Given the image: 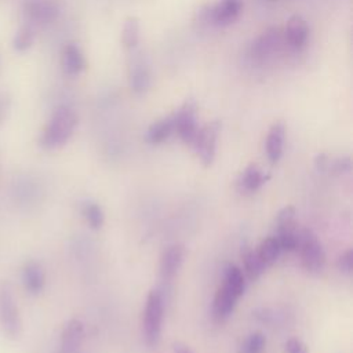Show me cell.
Here are the masks:
<instances>
[{"label":"cell","instance_id":"12","mask_svg":"<svg viewBox=\"0 0 353 353\" xmlns=\"http://www.w3.org/2000/svg\"><path fill=\"white\" fill-rule=\"evenodd\" d=\"M281 44V34L277 28H269L265 30L251 46L250 55L252 59L263 61L270 54L279 50Z\"/></svg>","mask_w":353,"mask_h":353},{"label":"cell","instance_id":"21","mask_svg":"<svg viewBox=\"0 0 353 353\" xmlns=\"http://www.w3.org/2000/svg\"><path fill=\"white\" fill-rule=\"evenodd\" d=\"M316 168L321 172H332V174H343L352 170L350 157H338L331 159L327 154H319L314 160Z\"/></svg>","mask_w":353,"mask_h":353},{"label":"cell","instance_id":"28","mask_svg":"<svg viewBox=\"0 0 353 353\" xmlns=\"http://www.w3.org/2000/svg\"><path fill=\"white\" fill-rule=\"evenodd\" d=\"M295 208L292 205H287L281 208L276 216V229L277 233L295 230Z\"/></svg>","mask_w":353,"mask_h":353},{"label":"cell","instance_id":"24","mask_svg":"<svg viewBox=\"0 0 353 353\" xmlns=\"http://www.w3.org/2000/svg\"><path fill=\"white\" fill-rule=\"evenodd\" d=\"M281 250H280V245H279V241H277V237H268L265 239L259 247H258V251L256 254L259 255L261 261L269 266L272 263H274L280 255Z\"/></svg>","mask_w":353,"mask_h":353},{"label":"cell","instance_id":"22","mask_svg":"<svg viewBox=\"0 0 353 353\" xmlns=\"http://www.w3.org/2000/svg\"><path fill=\"white\" fill-rule=\"evenodd\" d=\"M222 285L225 288H228L233 295L240 298L245 288V281H244L241 269L237 268L236 265H228L223 272V284Z\"/></svg>","mask_w":353,"mask_h":353},{"label":"cell","instance_id":"9","mask_svg":"<svg viewBox=\"0 0 353 353\" xmlns=\"http://www.w3.org/2000/svg\"><path fill=\"white\" fill-rule=\"evenodd\" d=\"M23 14L33 26L47 25L59 17L61 4L58 0H25Z\"/></svg>","mask_w":353,"mask_h":353},{"label":"cell","instance_id":"4","mask_svg":"<svg viewBox=\"0 0 353 353\" xmlns=\"http://www.w3.org/2000/svg\"><path fill=\"white\" fill-rule=\"evenodd\" d=\"M301 255V262L309 273H320L325 266V252L317 239V236L309 230L303 229L298 233V248Z\"/></svg>","mask_w":353,"mask_h":353},{"label":"cell","instance_id":"30","mask_svg":"<svg viewBox=\"0 0 353 353\" xmlns=\"http://www.w3.org/2000/svg\"><path fill=\"white\" fill-rule=\"evenodd\" d=\"M266 339L263 336V334L261 332H254L252 335H250V338L245 341L244 345V353H261L262 349L265 347Z\"/></svg>","mask_w":353,"mask_h":353},{"label":"cell","instance_id":"1","mask_svg":"<svg viewBox=\"0 0 353 353\" xmlns=\"http://www.w3.org/2000/svg\"><path fill=\"white\" fill-rule=\"evenodd\" d=\"M77 125V116L69 106L55 108L40 135V146L47 150L62 148L73 135Z\"/></svg>","mask_w":353,"mask_h":353},{"label":"cell","instance_id":"20","mask_svg":"<svg viewBox=\"0 0 353 353\" xmlns=\"http://www.w3.org/2000/svg\"><path fill=\"white\" fill-rule=\"evenodd\" d=\"M174 134L172 117H163L152 123L146 131V141L149 143H161L167 141Z\"/></svg>","mask_w":353,"mask_h":353},{"label":"cell","instance_id":"17","mask_svg":"<svg viewBox=\"0 0 353 353\" xmlns=\"http://www.w3.org/2000/svg\"><path fill=\"white\" fill-rule=\"evenodd\" d=\"M237 299L239 298L236 295H233L228 288H225L222 285L214 296V302H212V316H214V319L218 320V321L226 320L232 314V312L234 310Z\"/></svg>","mask_w":353,"mask_h":353},{"label":"cell","instance_id":"27","mask_svg":"<svg viewBox=\"0 0 353 353\" xmlns=\"http://www.w3.org/2000/svg\"><path fill=\"white\" fill-rule=\"evenodd\" d=\"M81 214L92 229H99L103 225L105 215L101 205H98L97 203H92V201L84 203L81 207Z\"/></svg>","mask_w":353,"mask_h":353},{"label":"cell","instance_id":"19","mask_svg":"<svg viewBox=\"0 0 353 353\" xmlns=\"http://www.w3.org/2000/svg\"><path fill=\"white\" fill-rule=\"evenodd\" d=\"M268 176L262 172V170L256 164H250L240 175L239 189L245 193H251L258 190L265 182Z\"/></svg>","mask_w":353,"mask_h":353},{"label":"cell","instance_id":"8","mask_svg":"<svg viewBox=\"0 0 353 353\" xmlns=\"http://www.w3.org/2000/svg\"><path fill=\"white\" fill-rule=\"evenodd\" d=\"M197 105L193 99L185 101V103L171 116L174 121V132L188 145H192L199 131L197 125Z\"/></svg>","mask_w":353,"mask_h":353},{"label":"cell","instance_id":"33","mask_svg":"<svg viewBox=\"0 0 353 353\" xmlns=\"http://www.w3.org/2000/svg\"><path fill=\"white\" fill-rule=\"evenodd\" d=\"M8 108H10L8 97L4 95V94H0V124L4 121L6 114L8 112Z\"/></svg>","mask_w":353,"mask_h":353},{"label":"cell","instance_id":"2","mask_svg":"<svg viewBox=\"0 0 353 353\" xmlns=\"http://www.w3.org/2000/svg\"><path fill=\"white\" fill-rule=\"evenodd\" d=\"M0 330L8 339H17L22 332L18 301L8 281L0 283Z\"/></svg>","mask_w":353,"mask_h":353},{"label":"cell","instance_id":"13","mask_svg":"<svg viewBox=\"0 0 353 353\" xmlns=\"http://www.w3.org/2000/svg\"><path fill=\"white\" fill-rule=\"evenodd\" d=\"M185 258V248L181 244L167 247L160 258V276L164 281H171L181 269Z\"/></svg>","mask_w":353,"mask_h":353},{"label":"cell","instance_id":"6","mask_svg":"<svg viewBox=\"0 0 353 353\" xmlns=\"http://www.w3.org/2000/svg\"><path fill=\"white\" fill-rule=\"evenodd\" d=\"M40 185L29 175H18L10 183V199L21 210H29L40 200Z\"/></svg>","mask_w":353,"mask_h":353},{"label":"cell","instance_id":"7","mask_svg":"<svg viewBox=\"0 0 353 353\" xmlns=\"http://www.w3.org/2000/svg\"><path fill=\"white\" fill-rule=\"evenodd\" d=\"M219 128H221L219 121H211V123L205 124L204 127L199 128L196 138L193 139V142L190 145V146H193L197 157L205 167L211 165L215 159L216 139H218Z\"/></svg>","mask_w":353,"mask_h":353},{"label":"cell","instance_id":"31","mask_svg":"<svg viewBox=\"0 0 353 353\" xmlns=\"http://www.w3.org/2000/svg\"><path fill=\"white\" fill-rule=\"evenodd\" d=\"M339 272H342L343 274H352L353 273V250H347L346 252H343L336 263Z\"/></svg>","mask_w":353,"mask_h":353},{"label":"cell","instance_id":"14","mask_svg":"<svg viewBox=\"0 0 353 353\" xmlns=\"http://www.w3.org/2000/svg\"><path fill=\"white\" fill-rule=\"evenodd\" d=\"M309 37V26L301 15L288 18L284 29V41L291 50H301Z\"/></svg>","mask_w":353,"mask_h":353},{"label":"cell","instance_id":"34","mask_svg":"<svg viewBox=\"0 0 353 353\" xmlns=\"http://www.w3.org/2000/svg\"><path fill=\"white\" fill-rule=\"evenodd\" d=\"M172 352H174V353H193L185 343H181V342L174 343Z\"/></svg>","mask_w":353,"mask_h":353},{"label":"cell","instance_id":"25","mask_svg":"<svg viewBox=\"0 0 353 353\" xmlns=\"http://www.w3.org/2000/svg\"><path fill=\"white\" fill-rule=\"evenodd\" d=\"M243 263H244V270L251 280H256L266 269V265L261 261L259 255L256 251L248 250L243 254Z\"/></svg>","mask_w":353,"mask_h":353},{"label":"cell","instance_id":"16","mask_svg":"<svg viewBox=\"0 0 353 353\" xmlns=\"http://www.w3.org/2000/svg\"><path fill=\"white\" fill-rule=\"evenodd\" d=\"M61 65L63 73L68 76H77L84 70L85 59L76 44L68 43L63 46L61 54Z\"/></svg>","mask_w":353,"mask_h":353},{"label":"cell","instance_id":"32","mask_svg":"<svg viewBox=\"0 0 353 353\" xmlns=\"http://www.w3.org/2000/svg\"><path fill=\"white\" fill-rule=\"evenodd\" d=\"M285 353H307V347L302 341L291 338L285 342Z\"/></svg>","mask_w":353,"mask_h":353},{"label":"cell","instance_id":"11","mask_svg":"<svg viewBox=\"0 0 353 353\" xmlns=\"http://www.w3.org/2000/svg\"><path fill=\"white\" fill-rule=\"evenodd\" d=\"M128 84L131 91L135 94L145 92L150 85V70L139 54H135L130 59Z\"/></svg>","mask_w":353,"mask_h":353},{"label":"cell","instance_id":"18","mask_svg":"<svg viewBox=\"0 0 353 353\" xmlns=\"http://www.w3.org/2000/svg\"><path fill=\"white\" fill-rule=\"evenodd\" d=\"M285 128L283 123H274L266 137V154L272 163H277L283 154Z\"/></svg>","mask_w":353,"mask_h":353},{"label":"cell","instance_id":"29","mask_svg":"<svg viewBox=\"0 0 353 353\" xmlns=\"http://www.w3.org/2000/svg\"><path fill=\"white\" fill-rule=\"evenodd\" d=\"M276 237H277V241H279V245H280L281 251H287V252L296 251V248H298V233H295V230L277 233Z\"/></svg>","mask_w":353,"mask_h":353},{"label":"cell","instance_id":"23","mask_svg":"<svg viewBox=\"0 0 353 353\" xmlns=\"http://www.w3.org/2000/svg\"><path fill=\"white\" fill-rule=\"evenodd\" d=\"M139 41V21L137 17H127L121 29V43L125 48L134 50Z\"/></svg>","mask_w":353,"mask_h":353},{"label":"cell","instance_id":"10","mask_svg":"<svg viewBox=\"0 0 353 353\" xmlns=\"http://www.w3.org/2000/svg\"><path fill=\"white\" fill-rule=\"evenodd\" d=\"M84 338H85L84 324L79 319L69 320L61 331L58 353H80Z\"/></svg>","mask_w":353,"mask_h":353},{"label":"cell","instance_id":"5","mask_svg":"<svg viewBox=\"0 0 353 353\" xmlns=\"http://www.w3.org/2000/svg\"><path fill=\"white\" fill-rule=\"evenodd\" d=\"M243 10V0H218L214 4H205L199 11V18L203 22L226 26L234 22Z\"/></svg>","mask_w":353,"mask_h":353},{"label":"cell","instance_id":"26","mask_svg":"<svg viewBox=\"0 0 353 353\" xmlns=\"http://www.w3.org/2000/svg\"><path fill=\"white\" fill-rule=\"evenodd\" d=\"M34 36H36V33H34V26L33 25H30V23L22 25L14 36V41H12L14 48L19 52L26 51L28 48L32 47V44L34 41Z\"/></svg>","mask_w":353,"mask_h":353},{"label":"cell","instance_id":"15","mask_svg":"<svg viewBox=\"0 0 353 353\" xmlns=\"http://www.w3.org/2000/svg\"><path fill=\"white\" fill-rule=\"evenodd\" d=\"M21 280L25 290L32 295H39L46 285V273L36 261H26L21 270Z\"/></svg>","mask_w":353,"mask_h":353},{"label":"cell","instance_id":"3","mask_svg":"<svg viewBox=\"0 0 353 353\" xmlns=\"http://www.w3.org/2000/svg\"><path fill=\"white\" fill-rule=\"evenodd\" d=\"M164 303L159 291L152 290L148 294L143 316H142V334L149 347H156L161 336Z\"/></svg>","mask_w":353,"mask_h":353}]
</instances>
